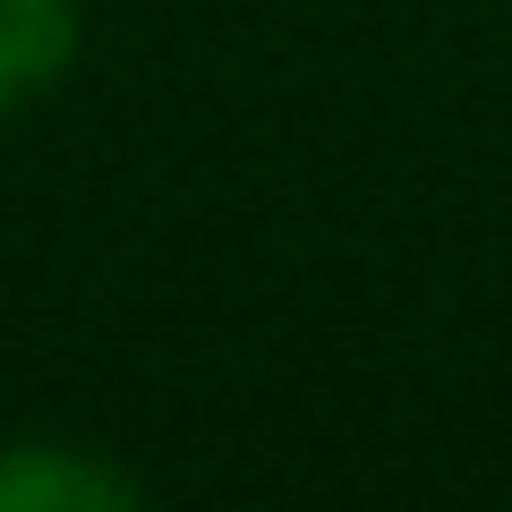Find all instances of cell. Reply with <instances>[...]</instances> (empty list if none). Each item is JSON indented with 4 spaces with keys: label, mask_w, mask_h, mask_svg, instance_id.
I'll return each mask as SVG.
<instances>
[{
    "label": "cell",
    "mask_w": 512,
    "mask_h": 512,
    "mask_svg": "<svg viewBox=\"0 0 512 512\" xmlns=\"http://www.w3.org/2000/svg\"><path fill=\"white\" fill-rule=\"evenodd\" d=\"M137 478L94 444H0V512H128Z\"/></svg>",
    "instance_id": "cell-1"
},
{
    "label": "cell",
    "mask_w": 512,
    "mask_h": 512,
    "mask_svg": "<svg viewBox=\"0 0 512 512\" xmlns=\"http://www.w3.org/2000/svg\"><path fill=\"white\" fill-rule=\"evenodd\" d=\"M77 60V0H0V111L52 94Z\"/></svg>",
    "instance_id": "cell-2"
}]
</instances>
